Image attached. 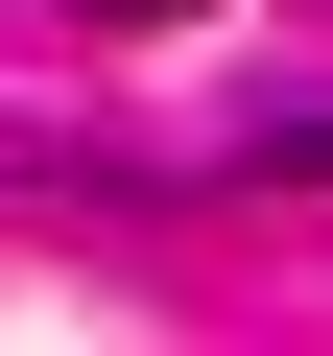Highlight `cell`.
Masks as SVG:
<instances>
[{"label": "cell", "instance_id": "6da1fadb", "mask_svg": "<svg viewBox=\"0 0 333 356\" xmlns=\"http://www.w3.org/2000/svg\"><path fill=\"white\" fill-rule=\"evenodd\" d=\"M72 24H191V0H72Z\"/></svg>", "mask_w": 333, "mask_h": 356}]
</instances>
